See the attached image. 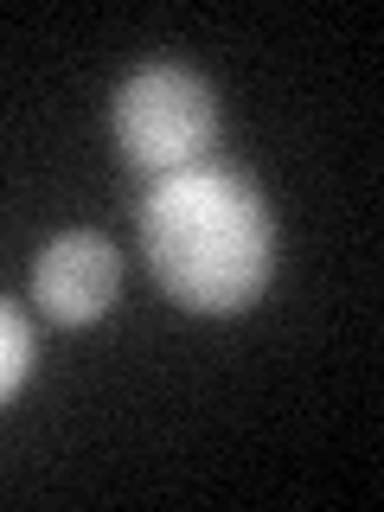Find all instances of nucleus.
<instances>
[{
  "instance_id": "obj_3",
  "label": "nucleus",
  "mask_w": 384,
  "mask_h": 512,
  "mask_svg": "<svg viewBox=\"0 0 384 512\" xmlns=\"http://www.w3.org/2000/svg\"><path fill=\"white\" fill-rule=\"evenodd\" d=\"M116 288H122V263L96 231H64L39 250V263H32V301H39L45 320H58V327H90V320H103L109 301H116Z\"/></svg>"
},
{
  "instance_id": "obj_4",
  "label": "nucleus",
  "mask_w": 384,
  "mask_h": 512,
  "mask_svg": "<svg viewBox=\"0 0 384 512\" xmlns=\"http://www.w3.org/2000/svg\"><path fill=\"white\" fill-rule=\"evenodd\" d=\"M26 372H32V327L13 301H0V404L26 384Z\"/></svg>"
},
{
  "instance_id": "obj_2",
  "label": "nucleus",
  "mask_w": 384,
  "mask_h": 512,
  "mask_svg": "<svg viewBox=\"0 0 384 512\" xmlns=\"http://www.w3.org/2000/svg\"><path fill=\"white\" fill-rule=\"evenodd\" d=\"M109 128H116V148L135 167H154V173L199 167V154L218 135L212 84L199 71H186V64H148L116 90Z\"/></svg>"
},
{
  "instance_id": "obj_1",
  "label": "nucleus",
  "mask_w": 384,
  "mask_h": 512,
  "mask_svg": "<svg viewBox=\"0 0 384 512\" xmlns=\"http://www.w3.org/2000/svg\"><path fill=\"white\" fill-rule=\"evenodd\" d=\"M141 256L192 314H237L269 288L276 224L244 173L180 167L141 199Z\"/></svg>"
}]
</instances>
